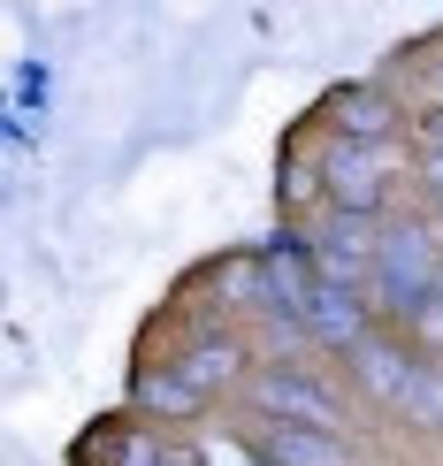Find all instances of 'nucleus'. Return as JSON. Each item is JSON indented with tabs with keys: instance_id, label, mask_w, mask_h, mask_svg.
I'll use <instances>...</instances> for the list:
<instances>
[{
	"instance_id": "obj_9",
	"label": "nucleus",
	"mask_w": 443,
	"mask_h": 466,
	"mask_svg": "<svg viewBox=\"0 0 443 466\" xmlns=\"http://www.w3.org/2000/svg\"><path fill=\"white\" fill-rule=\"evenodd\" d=\"M138 405H146V413H168V420H191L206 398L191 390V382H184V367H176V375H146V382H138Z\"/></svg>"
},
{
	"instance_id": "obj_1",
	"label": "nucleus",
	"mask_w": 443,
	"mask_h": 466,
	"mask_svg": "<svg viewBox=\"0 0 443 466\" xmlns=\"http://www.w3.org/2000/svg\"><path fill=\"white\" fill-rule=\"evenodd\" d=\"M436 276H443L436 229H420V222H382V252H375V283H367V290L390 306V321H420V314H428Z\"/></svg>"
},
{
	"instance_id": "obj_3",
	"label": "nucleus",
	"mask_w": 443,
	"mask_h": 466,
	"mask_svg": "<svg viewBox=\"0 0 443 466\" xmlns=\"http://www.w3.org/2000/svg\"><path fill=\"white\" fill-rule=\"evenodd\" d=\"M306 252H314L321 283H344V290H359V283H375L382 229H375V222H359V215H329V222H314V229H306Z\"/></svg>"
},
{
	"instance_id": "obj_13",
	"label": "nucleus",
	"mask_w": 443,
	"mask_h": 466,
	"mask_svg": "<svg viewBox=\"0 0 443 466\" xmlns=\"http://www.w3.org/2000/svg\"><path fill=\"white\" fill-rule=\"evenodd\" d=\"M420 329H428V337H443V276H436V299H428V314H420Z\"/></svg>"
},
{
	"instance_id": "obj_2",
	"label": "nucleus",
	"mask_w": 443,
	"mask_h": 466,
	"mask_svg": "<svg viewBox=\"0 0 443 466\" xmlns=\"http://www.w3.org/2000/svg\"><path fill=\"white\" fill-rule=\"evenodd\" d=\"M245 405H253L260 420H291V429H321V436L344 429V398L298 360H267L260 375L245 382Z\"/></svg>"
},
{
	"instance_id": "obj_6",
	"label": "nucleus",
	"mask_w": 443,
	"mask_h": 466,
	"mask_svg": "<svg viewBox=\"0 0 443 466\" xmlns=\"http://www.w3.org/2000/svg\"><path fill=\"white\" fill-rule=\"evenodd\" d=\"M245 451L260 466H352L344 436H321V429H291V420H253Z\"/></svg>"
},
{
	"instance_id": "obj_7",
	"label": "nucleus",
	"mask_w": 443,
	"mask_h": 466,
	"mask_svg": "<svg viewBox=\"0 0 443 466\" xmlns=\"http://www.w3.org/2000/svg\"><path fill=\"white\" fill-rule=\"evenodd\" d=\"M337 115H344V130L337 138H352V146H375L382 153V138H390L406 115H398V100L382 85H359V92H337Z\"/></svg>"
},
{
	"instance_id": "obj_8",
	"label": "nucleus",
	"mask_w": 443,
	"mask_h": 466,
	"mask_svg": "<svg viewBox=\"0 0 443 466\" xmlns=\"http://www.w3.org/2000/svg\"><path fill=\"white\" fill-rule=\"evenodd\" d=\"M237 360H245V352H237V337H199V344H191V352H184L176 367H184V382H191L199 398H215L222 382L237 375Z\"/></svg>"
},
{
	"instance_id": "obj_4",
	"label": "nucleus",
	"mask_w": 443,
	"mask_h": 466,
	"mask_svg": "<svg viewBox=\"0 0 443 466\" xmlns=\"http://www.w3.org/2000/svg\"><path fill=\"white\" fill-rule=\"evenodd\" d=\"M321 184H329L337 215H359V222H375V207H382V184H390V153H375V146H352V138H329V146H321Z\"/></svg>"
},
{
	"instance_id": "obj_10",
	"label": "nucleus",
	"mask_w": 443,
	"mask_h": 466,
	"mask_svg": "<svg viewBox=\"0 0 443 466\" xmlns=\"http://www.w3.org/2000/svg\"><path fill=\"white\" fill-rule=\"evenodd\" d=\"M283 191H291V207H314L321 191H329V184H321V161H291V168H283Z\"/></svg>"
},
{
	"instance_id": "obj_12",
	"label": "nucleus",
	"mask_w": 443,
	"mask_h": 466,
	"mask_svg": "<svg viewBox=\"0 0 443 466\" xmlns=\"http://www.w3.org/2000/svg\"><path fill=\"white\" fill-rule=\"evenodd\" d=\"M420 184H428V199H436V215H443V161H420Z\"/></svg>"
},
{
	"instance_id": "obj_11",
	"label": "nucleus",
	"mask_w": 443,
	"mask_h": 466,
	"mask_svg": "<svg viewBox=\"0 0 443 466\" xmlns=\"http://www.w3.org/2000/svg\"><path fill=\"white\" fill-rule=\"evenodd\" d=\"M413 138H420V161H443V100H428V107H420Z\"/></svg>"
},
{
	"instance_id": "obj_5",
	"label": "nucleus",
	"mask_w": 443,
	"mask_h": 466,
	"mask_svg": "<svg viewBox=\"0 0 443 466\" xmlns=\"http://www.w3.org/2000/svg\"><path fill=\"white\" fill-rule=\"evenodd\" d=\"M352 367H359V382H367L375 398L406 405V413H420V398H428V375H436V367H420L398 337H367V344L352 352Z\"/></svg>"
}]
</instances>
